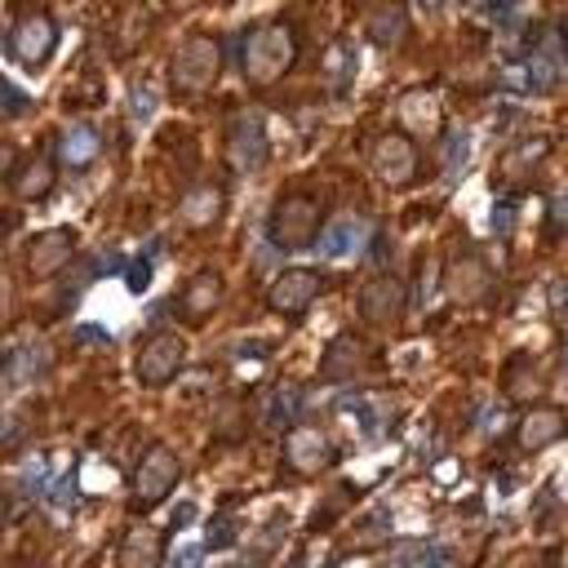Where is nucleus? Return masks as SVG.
<instances>
[{
    "label": "nucleus",
    "instance_id": "nucleus-37",
    "mask_svg": "<svg viewBox=\"0 0 568 568\" xmlns=\"http://www.w3.org/2000/svg\"><path fill=\"white\" fill-rule=\"evenodd\" d=\"M550 209H555V226H568V195H555Z\"/></svg>",
    "mask_w": 568,
    "mask_h": 568
},
{
    "label": "nucleus",
    "instance_id": "nucleus-41",
    "mask_svg": "<svg viewBox=\"0 0 568 568\" xmlns=\"http://www.w3.org/2000/svg\"><path fill=\"white\" fill-rule=\"evenodd\" d=\"M564 49H568V22H564Z\"/></svg>",
    "mask_w": 568,
    "mask_h": 568
},
{
    "label": "nucleus",
    "instance_id": "nucleus-39",
    "mask_svg": "<svg viewBox=\"0 0 568 568\" xmlns=\"http://www.w3.org/2000/svg\"><path fill=\"white\" fill-rule=\"evenodd\" d=\"M200 559V546H186V550H178V564H195Z\"/></svg>",
    "mask_w": 568,
    "mask_h": 568
},
{
    "label": "nucleus",
    "instance_id": "nucleus-12",
    "mask_svg": "<svg viewBox=\"0 0 568 568\" xmlns=\"http://www.w3.org/2000/svg\"><path fill=\"white\" fill-rule=\"evenodd\" d=\"M284 462H288L297 475H320V470H328V466L337 462V448H333V439H328L324 430H315V426H293V430L284 435Z\"/></svg>",
    "mask_w": 568,
    "mask_h": 568
},
{
    "label": "nucleus",
    "instance_id": "nucleus-30",
    "mask_svg": "<svg viewBox=\"0 0 568 568\" xmlns=\"http://www.w3.org/2000/svg\"><path fill=\"white\" fill-rule=\"evenodd\" d=\"M0 102H4V111H9V115H22V111L31 106V102H27V93H22L13 80H0Z\"/></svg>",
    "mask_w": 568,
    "mask_h": 568
},
{
    "label": "nucleus",
    "instance_id": "nucleus-36",
    "mask_svg": "<svg viewBox=\"0 0 568 568\" xmlns=\"http://www.w3.org/2000/svg\"><path fill=\"white\" fill-rule=\"evenodd\" d=\"M515 226V209L510 204H497V213H493V231H510Z\"/></svg>",
    "mask_w": 568,
    "mask_h": 568
},
{
    "label": "nucleus",
    "instance_id": "nucleus-20",
    "mask_svg": "<svg viewBox=\"0 0 568 568\" xmlns=\"http://www.w3.org/2000/svg\"><path fill=\"white\" fill-rule=\"evenodd\" d=\"M53 182H58V169L49 155H27L22 164H13V178H9L18 200H44L53 191Z\"/></svg>",
    "mask_w": 568,
    "mask_h": 568
},
{
    "label": "nucleus",
    "instance_id": "nucleus-7",
    "mask_svg": "<svg viewBox=\"0 0 568 568\" xmlns=\"http://www.w3.org/2000/svg\"><path fill=\"white\" fill-rule=\"evenodd\" d=\"M324 293V275L315 266H288L266 284V306L275 315H302Z\"/></svg>",
    "mask_w": 568,
    "mask_h": 568
},
{
    "label": "nucleus",
    "instance_id": "nucleus-24",
    "mask_svg": "<svg viewBox=\"0 0 568 568\" xmlns=\"http://www.w3.org/2000/svg\"><path fill=\"white\" fill-rule=\"evenodd\" d=\"M40 368H49V346H44V342H22L13 355H4V377H9V386L31 382Z\"/></svg>",
    "mask_w": 568,
    "mask_h": 568
},
{
    "label": "nucleus",
    "instance_id": "nucleus-22",
    "mask_svg": "<svg viewBox=\"0 0 568 568\" xmlns=\"http://www.w3.org/2000/svg\"><path fill=\"white\" fill-rule=\"evenodd\" d=\"M404 31H408L404 4H399V0H382V4L373 9V18H368V40H373L377 49H390V44L404 40Z\"/></svg>",
    "mask_w": 568,
    "mask_h": 568
},
{
    "label": "nucleus",
    "instance_id": "nucleus-9",
    "mask_svg": "<svg viewBox=\"0 0 568 568\" xmlns=\"http://www.w3.org/2000/svg\"><path fill=\"white\" fill-rule=\"evenodd\" d=\"M368 164H373V173L386 182V186H408L413 178H417V146H413V138L408 133H382L377 142H373V155H368Z\"/></svg>",
    "mask_w": 568,
    "mask_h": 568
},
{
    "label": "nucleus",
    "instance_id": "nucleus-16",
    "mask_svg": "<svg viewBox=\"0 0 568 568\" xmlns=\"http://www.w3.org/2000/svg\"><path fill=\"white\" fill-rule=\"evenodd\" d=\"M222 209H226V191H222L217 182H200V186H191V191L182 195L178 222H182L186 231H209V226H217Z\"/></svg>",
    "mask_w": 568,
    "mask_h": 568
},
{
    "label": "nucleus",
    "instance_id": "nucleus-25",
    "mask_svg": "<svg viewBox=\"0 0 568 568\" xmlns=\"http://www.w3.org/2000/svg\"><path fill=\"white\" fill-rule=\"evenodd\" d=\"M244 430H248V408H244V399L222 395L217 408H213V439H222V444H240Z\"/></svg>",
    "mask_w": 568,
    "mask_h": 568
},
{
    "label": "nucleus",
    "instance_id": "nucleus-29",
    "mask_svg": "<svg viewBox=\"0 0 568 568\" xmlns=\"http://www.w3.org/2000/svg\"><path fill=\"white\" fill-rule=\"evenodd\" d=\"M541 386V377H537V368L524 359V355H515L510 364H506V390L515 395V399H524V395H532Z\"/></svg>",
    "mask_w": 568,
    "mask_h": 568
},
{
    "label": "nucleus",
    "instance_id": "nucleus-32",
    "mask_svg": "<svg viewBox=\"0 0 568 568\" xmlns=\"http://www.w3.org/2000/svg\"><path fill=\"white\" fill-rule=\"evenodd\" d=\"M124 284H129L133 293H142V288L151 284V262H146V257H138V262H129V266H124Z\"/></svg>",
    "mask_w": 568,
    "mask_h": 568
},
{
    "label": "nucleus",
    "instance_id": "nucleus-4",
    "mask_svg": "<svg viewBox=\"0 0 568 568\" xmlns=\"http://www.w3.org/2000/svg\"><path fill=\"white\" fill-rule=\"evenodd\" d=\"M222 71V44L213 36H191L173 53V89L178 93H204Z\"/></svg>",
    "mask_w": 568,
    "mask_h": 568
},
{
    "label": "nucleus",
    "instance_id": "nucleus-1",
    "mask_svg": "<svg viewBox=\"0 0 568 568\" xmlns=\"http://www.w3.org/2000/svg\"><path fill=\"white\" fill-rule=\"evenodd\" d=\"M240 62H244V80H248L253 89H271V84L284 80V75L293 71V62H297V36H293V27L266 22V27L248 31Z\"/></svg>",
    "mask_w": 568,
    "mask_h": 568
},
{
    "label": "nucleus",
    "instance_id": "nucleus-26",
    "mask_svg": "<svg viewBox=\"0 0 568 568\" xmlns=\"http://www.w3.org/2000/svg\"><path fill=\"white\" fill-rule=\"evenodd\" d=\"M297 404H302L297 386H275V390L266 395V408H262V426H266V430H288V422H293Z\"/></svg>",
    "mask_w": 568,
    "mask_h": 568
},
{
    "label": "nucleus",
    "instance_id": "nucleus-33",
    "mask_svg": "<svg viewBox=\"0 0 568 568\" xmlns=\"http://www.w3.org/2000/svg\"><path fill=\"white\" fill-rule=\"evenodd\" d=\"M129 102H133V120H151V115H155V93H151V89L138 84Z\"/></svg>",
    "mask_w": 568,
    "mask_h": 568
},
{
    "label": "nucleus",
    "instance_id": "nucleus-28",
    "mask_svg": "<svg viewBox=\"0 0 568 568\" xmlns=\"http://www.w3.org/2000/svg\"><path fill=\"white\" fill-rule=\"evenodd\" d=\"M453 550L439 541H404L395 546V564H448Z\"/></svg>",
    "mask_w": 568,
    "mask_h": 568
},
{
    "label": "nucleus",
    "instance_id": "nucleus-6",
    "mask_svg": "<svg viewBox=\"0 0 568 568\" xmlns=\"http://www.w3.org/2000/svg\"><path fill=\"white\" fill-rule=\"evenodd\" d=\"M226 160L235 173H253L271 160V142H266V120L257 111H235L231 129H226Z\"/></svg>",
    "mask_w": 568,
    "mask_h": 568
},
{
    "label": "nucleus",
    "instance_id": "nucleus-31",
    "mask_svg": "<svg viewBox=\"0 0 568 568\" xmlns=\"http://www.w3.org/2000/svg\"><path fill=\"white\" fill-rule=\"evenodd\" d=\"M231 541H235V524H231V515L213 519V524H209V537H204V546H213V550H217V546H231Z\"/></svg>",
    "mask_w": 568,
    "mask_h": 568
},
{
    "label": "nucleus",
    "instance_id": "nucleus-18",
    "mask_svg": "<svg viewBox=\"0 0 568 568\" xmlns=\"http://www.w3.org/2000/svg\"><path fill=\"white\" fill-rule=\"evenodd\" d=\"M364 364H368V346H364L355 333H337V337L324 346L320 377H324V382H351Z\"/></svg>",
    "mask_w": 568,
    "mask_h": 568
},
{
    "label": "nucleus",
    "instance_id": "nucleus-13",
    "mask_svg": "<svg viewBox=\"0 0 568 568\" xmlns=\"http://www.w3.org/2000/svg\"><path fill=\"white\" fill-rule=\"evenodd\" d=\"M564 435H568V413H564L559 404H537V408H528V413L515 422V444H519L524 453H541V448L559 444Z\"/></svg>",
    "mask_w": 568,
    "mask_h": 568
},
{
    "label": "nucleus",
    "instance_id": "nucleus-38",
    "mask_svg": "<svg viewBox=\"0 0 568 568\" xmlns=\"http://www.w3.org/2000/svg\"><path fill=\"white\" fill-rule=\"evenodd\" d=\"M373 262H386V235L373 240Z\"/></svg>",
    "mask_w": 568,
    "mask_h": 568
},
{
    "label": "nucleus",
    "instance_id": "nucleus-11",
    "mask_svg": "<svg viewBox=\"0 0 568 568\" xmlns=\"http://www.w3.org/2000/svg\"><path fill=\"white\" fill-rule=\"evenodd\" d=\"M71 257H75V231L71 226H49V231L27 240V275H36V280L58 275Z\"/></svg>",
    "mask_w": 568,
    "mask_h": 568
},
{
    "label": "nucleus",
    "instance_id": "nucleus-10",
    "mask_svg": "<svg viewBox=\"0 0 568 568\" xmlns=\"http://www.w3.org/2000/svg\"><path fill=\"white\" fill-rule=\"evenodd\" d=\"M359 320H368L373 328H386V324H395L399 315H404V306H408V288H404V280L399 275H373L364 288H359Z\"/></svg>",
    "mask_w": 568,
    "mask_h": 568
},
{
    "label": "nucleus",
    "instance_id": "nucleus-19",
    "mask_svg": "<svg viewBox=\"0 0 568 568\" xmlns=\"http://www.w3.org/2000/svg\"><path fill=\"white\" fill-rule=\"evenodd\" d=\"M98 151H102V133H98L89 120H75V124H67V129L58 133V160L71 164V169L93 164Z\"/></svg>",
    "mask_w": 568,
    "mask_h": 568
},
{
    "label": "nucleus",
    "instance_id": "nucleus-23",
    "mask_svg": "<svg viewBox=\"0 0 568 568\" xmlns=\"http://www.w3.org/2000/svg\"><path fill=\"white\" fill-rule=\"evenodd\" d=\"M359 240H364V222H355V217H333L324 231H320V253L324 257H346V253H355L359 248Z\"/></svg>",
    "mask_w": 568,
    "mask_h": 568
},
{
    "label": "nucleus",
    "instance_id": "nucleus-35",
    "mask_svg": "<svg viewBox=\"0 0 568 568\" xmlns=\"http://www.w3.org/2000/svg\"><path fill=\"white\" fill-rule=\"evenodd\" d=\"M71 493H75V488H71V475H67V479H58V484L49 488V497H53V506H71Z\"/></svg>",
    "mask_w": 568,
    "mask_h": 568
},
{
    "label": "nucleus",
    "instance_id": "nucleus-3",
    "mask_svg": "<svg viewBox=\"0 0 568 568\" xmlns=\"http://www.w3.org/2000/svg\"><path fill=\"white\" fill-rule=\"evenodd\" d=\"M178 475H182L178 453H173L169 444H146V453L138 457V466H133V475H129V506H133L138 515L155 510V506L173 493Z\"/></svg>",
    "mask_w": 568,
    "mask_h": 568
},
{
    "label": "nucleus",
    "instance_id": "nucleus-8",
    "mask_svg": "<svg viewBox=\"0 0 568 568\" xmlns=\"http://www.w3.org/2000/svg\"><path fill=\"white\" fill-rule=\"evenodd\" d=\"M58 49V22L49 13H22L9 27V58H18L22 67H40L49 62V53Z\"/></svg>",
    "mask_w": 568,
    "mask_h": 568
},
{
    "label": "nucleus",
    "instance_id": "nucleus-21",
    "mask_svg": "<svg viewBox=\"0 0 568 568\" xmlns=\"http://www.w3.org/2000/svg\"><path fill=\"white\" fill-rule=\"evenodd\" d=\"M160 559H164V532H155V528L124 532V541H120V564L124 568H151Z\"/></svg>",
    "mask_w": 568,
    "mask_h": 568
},
{
    "label": "nucleus",
    "instance_id": "nucleus-5",
    "mask_svg": "<svg viewBox=\"0 0 568 568\" xmlns=\"http://www.w3.org/2000/svg\"><path fill=\"white\" fill-rule=\"evenodd\" d=\"M186 364V342L173 333V328H160L151 337H142L138 346V359H133V373L142 386H169Z\"/></svg>",
    "mask_w": 568,
    "mask_h": 568
},
{
    "label": "nucleus",
    "instance_id": "nucleus-15",
    "mask_svg": "<svg viewBox=\"0 0 568 568\" xmlns=\"http://www.w3.org/2000/svg\"><path fill=\"white\" fill-rule=\"evenodd\" d=\"M222 293H226V280H222L217 271H195V275L182 284V293H178V311H182V320H191V324L209 320V315L217 311Z\"/></svg>",
    "mask_w": 568,
    "mask_h": 568
},
{
    "label": "nucleus",
    "instance_id": "nucleus-17",
    "mask_svg": "<svg viewBox=\"0 0 568 568\" xmlns=\"http://www.w3.org/2000/svg\"><path fill=\"white\" fill-rule=\"evenodd\" d=\"M564 75H568V49H564L559 40L541 36L537 49H532V58H528V89L555 93V89L564 84Z\"/></svg>",
    "mask_w": 568,
    "mask_h": 568
},
{
    "label": "nucleus",
    "instance_id": "nucleus-34",
    "mask_svg": "<svg viewBox=\"0 0 568 568\" xmlns=\"http://www.w3.org/2000/svg\"><path fill=\"white\" fill-rule=\"evenodd\" d=\"M550 311H555V320H559V324L568 320V284H564V280H555V284H550Z\"/></svg>",
    "mask_w": 568,
    "mask_h": 568
},
{
    "label": "nucleus",
    "instance_id": "nucleus-2",
    "mask_svg": "<svg viewBox=\"0 0 568 568\" xmlns=\"http://www.w3.org/2000/svg\"><path fill=\"white\" fill-rule=\"evenodd\" d=\"M320 231H324V213H320V200L306 195V191H288L271 204V217H266V235L275 248H311L320 244Z\"/></svg>",
    "mask_w": 568,
    "mask_h": 568
},
{
    "label": "nucleus",
    "instance_id": "nucleus-14",
    "mask_svg": "<svg viewBox=\"0 0 568 568\" xmlns=\"http://www.w3.org/2000/svg\"><path fill=\"white\" fill-rule=\"evenodd\" d=\"M444 288L462 306L479 302L488 293V266H484V257L479 253H453L448 266H444Z\"/></svg>",
    "mask_w": 568,
    "mask_h": 568
},
{
    "label": "nucleus",
    "instance_id": "nucleus-27",
    "mask_svg": "<svg viewBox=\"0 0 568 568\" xmlns=\"http://www.w3.org/2000/svg\"><path fill=\"white\" fill-rule=\"evenodd\" d=\"M466 164H470V133L466 129H453L444 138V173H448V182H457L466 173Z\"/></svg>",
    "mask_w": 568,
    "mask_h": 568
},
{
    "label": "nucleus",
    "instance_id": "nucleus-40",
    "mask_svg": "<svg viewBox=\"0 0 568 568\" xmlns=\"http://www.w3.org/2000/svg\"><path fill=\"white\" fill-rule=\"evenodd\" d=\"M417 4H422V9H430V13H435V9H444V4H448V0H417Z\"/></svg>",
    "mask_w": 568,
    "mask_h": 568
}]
</instances>
